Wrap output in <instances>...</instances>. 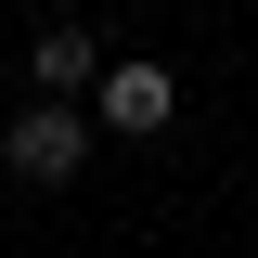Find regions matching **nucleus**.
Here are the masks:
<instances>
[{"label": "nucleus", "instance_id": "3", "mask_svg": "<svg viewBox=\"0 0 258 258\" xmlns=\"http://www.w3.org/2000/svg\"><path fill=\"white\" fill-rule=\"evenodd\" d=\"M91 78H103L91 26H39V39H26V91H91Z\"/></svg>", "mask_w": 258, "mask_h": 258}, {"label": "nucleus", "instance_id": "1", "mask_svg": "<svg viewBox=\"0 0 258 258\" xmlns=\"http://www.w3.org/2000/svg\"><path fill=\"white\" fill-rule=\"evenodd\" d=\"M0 168H13L26 194H64L78 168H91V116H64V91H39L26 116L0 129Z\"/></svg>", "mask_w": 258, "mask_h": 258}, {"label": "nucleus", "instance_id": "2", "mask_svg": "<svg viewBox=\"0 0 258 258\" xmlns=\"http://www.w3.org/2000/svg\"><path fill=\"white\" fill-rule=\"evenodd\" d=\"M91 116L142 142V129H168V116H181V78H168V64H103V78H91Z\"/></svg>", "mask_w": 258, "mask_h": 258}]
</instances>
